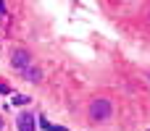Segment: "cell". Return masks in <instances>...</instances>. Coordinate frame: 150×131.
I'll return each instance as SVG.
<instances>
[{
    "mask_svg": "<svg viewBox=\"0 0 150 131\" xmlns=\"http://www.w3.org/2000/svg\"><path fill=\"white\" fill-rule=\"evenodd\" d=\"M8 92H11V87H8V84H3V81H0V95H8Z\"/></svg>",
    "mask_w": 150,
    "mask_h": 131,
    "instance_id": "6",
    "label": "cell"
},
{
    "mask_svg": "<svg viewBox=\"0 0 150 131\" xmlns=\"http://www.w3.org/2000/svg\"><path fill=\"white\" fill-rule=\"evenodd\" d=\"M13 105H29V97L26 95H16L13 97Z\"/></svg>",
    "mask_w": 150,
    "mask_h": 131,
    "instance_id": "5",
    "label": "cell"
},
{
    "mask_svg": "<svg viewBox=\"0 0 150 131\" xmlns=\"http://www.w3.org/2000/svg\"><path fill=\"white\" fill-rule=\"evenodd\" d=\"M0 131H3V118H0Z\"/></svg>",
    "mask_w": 150,
    "mask_h": 131,
    "instance_id": "8",
    "label": "cell"
},
{
    "mask_svg": "<svg viewBox=\"0 0 150 131\" xmlns=\"http://www.w3.org/2000/svg\"><path fill=\"white\" fill-rule=\"evenodd\" d=\"M11 63H13V68L24 71V68H29V66H32V58H29V53H26V50H13Z\"/></svg>",
    "mask_w": 150,
    "mask_h": 131,
    "instance_id": "2",
    "label": "cell"
},
{
    "mask_svg": "<svg viewBox=\"0 0 150 131\" xmlns=\"http://www.w3.org/2000/svg\"><path fill=\"white\" fill-rule=\"evenodd\" d=\"M3 11H5V5H3V3H0V16H3Z\"/></svg>",
    "mask_w": 150,
    "mask_h": 131,
    "instance_id": "7",
    "label": "cell"
},
{
    "mask_svg": "<svg viewBox=\"0 0 150 131\" xmlns=\"http://www.w3.org/2000/svg\"><path fill=\"white\" fill-rule=\"evenodd\" d=\"M16 126H18V131H34L37 129V118L29 116V113H21V116L16 118Z\"/></svg>",
    "mask_w": 150,
    "mask_h": 131,
    "instance_id": "3",
    "label": "cell"
},
{
    "mask_svg": "<svg viewBox=\"0 0 150 131\" xmlns=\"http://www.w3.org/2000/svg\"><path fill=\"white\" fill-rule=\"evenodd\" d=\"M24 76H26L29 81H34V84H37V81L42 79V71H40L37 66H29V68H24Z\"/></svg>",
    "mask_w": 150,
    "mask_h": 131,
    "instance_id": "4",
    "label": "cell"
},
{
    "mask_svg": "<svg viewBox=\"0 0 150 131\" xmlns=\"http://www.w3.org/2000/svg\"><path fill=\"white\" fill-rule=\"evenodd\" d=\"M111 113H113L111 100L98 97V100H92V102H90V118H92V121H108V118H111Z\"/></svg>",
    "mask_w": 150,
    "mask_h": 131,
    "instance_id": "1",
    "label": "cell"
}]
</instances>
